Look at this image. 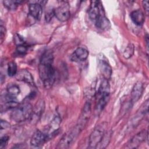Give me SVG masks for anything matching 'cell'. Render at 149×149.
I'll use <instances>...</instances> for the list:
<instances>
[{"label":"cell","instance_id":"6da1fadb","mask_svg":"<svg viewBox=\"0 0 149 149\" xmlns=\"http://www.w3.org/2000/svg\"><path fill=\"white\" fill-rule=\"evenodd\" d=\"M38 73L44 87L46 88L51 87L56 79V71L52 66V63L40 62Z\"/></svg>","mask_w":149,"mask_h":149},{"label":"cell","instance_id":"7a4b0ae2","mask_svg":"<svg viewBox=\"0 0 149 149\" xmlns=\"http://www.w3.org/2000/svg\"><path fill=\"white\" fill-rule=\"evenodd\" d=\"M33 107L29 102H23L19 104L15 108L11 113V119L16 122H21L30 119Z\"/></svg>","mask_w":149,"mask_h":149},{"label":"cell","instance_id":"3957f363","mask_svg":"<svg viewBox=\"0 0 149 149\" xmlns=\"http://www.w3.org/2000/svg\"><path fill=\"white\" fill-rule=\"evenodd\" d=\"M107 123L104 122L94 129L89 137V148H96L107 132Z\"/></svg>","mask_w":149,"mask_h":149},{"label":"cell","instance_id":"277c9868","mask_svg":"<svg viewBox=\"0 0 149 149\" xmlns=\"http://www.w3.org/2000/svg\"><path fill=\"white\" fill-rule=\"evenodd\" d=\"M81 131L77 127H74L70 131L65 134L61 139L57 148H65L69 147V145L76 139L78 135L80 133Z\"/></svg>","mask_w":149,"mask_h":149},{"label":"cell","instance_id":"5b68a950","mask_svg":"<svg viewBox=\"0 0 149 149\" xmlns=\"http://www.w3.org/2000/svg\"><path fill=\"white\" fill-rule=\"evenodd\" d=\"M98 65L103 78L109 80L111 79L112 73V68L110 66L108 59L103 54H100L98 56Z\"/></svg>","mask_w":149,"mask_h":149},{"label":"cell","instance_id":"8992f818","mask_svg":"<svg viewBox=\"0 0 149 149\" xmlns=\"http://www.w3.org/2000/svg\"><path fill=\"white\" fill-rule=\"evenodd\" d=\"M103 14H105V12L101 2L97 1H91L88 10V16L90 20L94 23L97 19Z\"/></svg>","mask_w":149,"mask_h":149},{"label":"cell","instance_id":"52a82bcc","mask_svg":"<svg viewBox=\"0 0 149 149\" xmlns=\"http://www.w3.org/2000/svg\"><path fill=\"white\" fill-rule=\"evenodd\" d=\"M91 115V104L89 101L86 102L83 107V110L79 116V120L77 124L76 125L78 126L81 130L85 127L87 125L89 118Z\"/></svg>","mask_w":149,"mask_h":149},{"label":"cell","instance_id":"ba28073f","mask_svg":"<svg viewBox=\"0 0 149 149\" xmlns=\"http://www.w3.org/2000/svg\"><path fill=\"white\" fill-rule=\"evenodd\" d=\"M55 17L61 22L67 21L70 17L69 5L67 2H64L62 4L54 9Z\"/></svg>","mask_w":149,"mask_h":149},{"label":"cell","instance_id":"9c48e42d","mask_svg":"<svg viewBox=\"0 0 149 149\" xmlns=\"http://www.w3.org/2000/svg\"><path fill=\"white\" fill-rule=\"evenodd\" d=\"M47 140L48 139L47 133L37 130L33 133L30 140V144L33 147H39L42 146Z\"/></svg>","mask_w":149,"mask_h":149},{"label":"cell","instance_id":"30bf717a","mask_svg":"<svg viewBox=\"0 0 149 149\" xmlns=\"http://www.w3.org/2000/svg\"><path fill=\"white\" fill-rule=\"evenodd\" d=\"M45 109V102L42 100H39L33 109V112L30 120L32 122H37L40 118Z\"/></svg>","mask_w":149,"mask_h":149},{"label":"cell","instance_id":"8fae6325","mask_svg":"<svg viewBox=\"0 0 149 149\" xmlns=\"http://www.w3.org/2000/svg\"><path fill=\"white\" fill-rule=\"evenodd\" d=\"M88 56V51L84 48H77L70 55V59L73 62H79L84 61Z\"/></svg>","mask_w":149,"mask_h":149},{"label":"cell","instance_id":"7c38bea8","mask_svg":"<svg viewBox=\"0 0 149 149\" xmlns=\"http://www.w3.org/2000/svg\"><path fill=\"white\" fill-rule=\"evenodd\" d=\"M61 123V118L59 116H55L49 125L48 129L46 133L48 140L52 139L58 131Z\"/></svg>","mask_w":149,"mask_h":149},{"label":"cell","instance_id":"4fadbf2b","mask_svg":"<svg viewBox=\"0 0 149 149\" xmlns=\"http://www.w3.org/2000/svg\"><path fill=\"white\" fill-rule=\"evenodd\" d=\"M143 91V84L140 81L137 82L133 87V89L131 92L130 102L132 104L136 103L141 97Z\"/></svg>","mask_w":149,"mask_h":149},{"label":"cell","instance_id":"5bb4252c","mask_svg":"<svg viewBox=\"0 0 149 149\" xmlns=\"http://www.w3.org/2000/svg\"><path fill=\"white\" fill-rule=\"evenodd\" d=\"M16 77L19 81H23L31 86H34L33 77L31 73L26 69H22L17 72L16 75Z\"/></svg>","mask_w":149,"mask_h":149},{"label":"cell","instance_id":"9a60e30c","mask_svg":"<svg viewBox=\"0 0 149 149\" xmlns=\"http://www.w3.org/2000/svg\"><path fill=\"white\" fill-rule=\"evenodd\" d=\"M29 11L30 15L34 19L40 20L42 16V6L38 2L31 3L29 5Z\"/></svg>","mask_w":149,"mask_h":149},{"label":"cell","instance_id":"2e32d148","mask_svg":"<svg viewBox=\"0 0 149 149\" xmlns=\"http://www.w3.org/2000/svg\"><path fill=\"white\" fill-rule=\"evenodd\" d=\"M148 133H146L144 130L141 131L136 134L129 141V143L127 144V147L130 148H134L137 147L146 139V137L147 136Z\"/></svg>","mask_w":149,"mask_h":149},{"label":"cell","instance_id":"e0dca14e","mask_svg":"<svg viewBox=\"0 0 149 149\" xmlns=\"http://www.w3.org/2000/svg\"><path fill=\"white\" fill-rule=\"evenodd\" d=\"M130 17L133 22L137 26L142 25L144 22V13L140 9L135 10L132 12L130 13Z\"/></svg>","mask_w":149,"mask_h":149},{"label":"cell","instance_id":"ac0fdd59","mask_svg":"<svg viewBox=\"0 0 149 149\" xmlns=\"http://www.w3.org/2000/svg\"><path fill=\"white\" fill-rule=\"evenodd\" d=\"M20 92V88L16 84H12L9 85L7 88L8 100H15V98L19 94Z\"/></svg>","mask_w":149,"mask_h":149},{"label":"cell","instance_id":"d6986e66","mask_svg":"<svg viewBox=\"0 0 149 149\" xmlns=\"http://www.w3.org/2000/svg\"><path fill=\"white\" fill-rule=\"evenodd\" d=\"M22 1L17 0H5L3 1L4 6H5L8 10H15L17 6L19 5Z\"/></svg>","mask_w":149,"mask_h":149},{"label":"cell","instance_id":"ffe728a7","mask_svg":"<svg viewBox=\"0 0 149 149\" xmlns=\"http://www.w3.org/2000/svg\"><path fill=\"white\" fill-rule=\"evenodd\" d=\"M19 104L15 100H8L3 105V106H2L1 107V112L6 111L7 110L9 109H14L15 108H16Z\"/></svg>","mask_w":149,"mask_h":149},{"label":"cell","instance_id":"44dd1931","mask_svg":"<svg viewBox=\"0 0 149 149\" xmlns=\"http://www.w3.org/2000/svg\"><path fill=\"white\" fill-rule=\"evenodd\" d=\"M111 133L110 132H106V133L105 134V135L104 136L103 138L102 139L101 142L100 143V144L98 145V146L97 147V148H105L107 146H108V144L109 142V140L111 139Z\"/></svg>","mask_w":149,"mask_h":149},{"label":"cell","instance_id":"7402d4cb","mask_svg":"<svg viewBox=\"0 0 149 149\" xmlns=\"http://www.w3.org/2000/svg\"><path fill=\"white\" fill-rule=\"evenodd\" d=\"M8 74L9 76L12 77L17 74V65L13 62H10L8 66Z\"/></svg>","mask_w":149,"mask_h":149},{"label":"cell","instance_id":"603a6c76","mask_svg":"<svg viewBox=\"0 0 149 149\" xmlns=\"http://www.w3.org/2000/svg\"><path fill=\"white\" fill-rule=\"evenodd\" d=\"M134 50V45L132 44H129L125 48L123 52V56L126 59H129L133 55Z\"/></svg>","mask_w":149,"mask_h":149},{"label":"cell","instance_id":"cb8c5ba5","mask_svg":"<svg viewBox=\"0 0 149 149\" xmlns=\"http://www.w3.org/2000/svg\"><path fill=\"white\" fill-rule=\"evenodd\" d=\"M14 40L15 44L17 45H23L25 44V42L24 41V39L22 36H20L18 34H16L14 37Z\"/></svg>","mask_w":149,"mask_h":149},{"label":"cell","instance_id":"d4e9b609","mask_svg":"<svg viewBox=\"0 0 149 149\" xmlns=\"http://www.w3.org/2000/svg\"><path fill=\"white\" fill-rule=\"evenodd\" d=\"M27 51V47L25 44L17 45L16 48V52L20 55H24Z\"/></svg>","mask_w":149,"mask_h":149},{"label":"cell","instance_id":"484cf974","mask_svg":"<svg viewBox=\"0 0 149 149\" xmlns=\"http://www.w3.org/2000/svg\"><path fill=\"white\" fill-rule=\"evenodd\" d=\"M9 136H3L1 138L0 140V148L2 149L7 145L8 140H9Z\"/></svg>","mask_w":149,"mask_h":149},{"label":"cell","instance_id":"4316f807","mask_svg":"<svg viewBox=\"0 0 149 149\" xmlns=\"http://www.w3.org/2000/svg\"><path fill=\"white\" fill-rule=\"evenodd\" d=\"M54 16H55V14H54V9H53V10H50L48 11V12L46 13V14H45V20H46L47 22H50Z\"/></svg>","mask_w":149,"mask_h":149},{"label":"cell","instance_id":"83f0119b","mask_svg":"<svg viewBox=\"0 0 149 149\" xmlns=\"http://www.w3.org/2000/svg\"><path fill=\"white\" fill-rule=\"evenodd\" d=\"M5 34H6L5 27L1 24L0 26V39H1V42H2L4 40Z\"/></svg>","mask_w":149,"mask_h":149},{"label":"cell","instance_id":"f1b7e54d","mask_svg":"<svg viewBox=\"0 0 149 149\" xmlns=\"http://www.w3.org/2000/svg\"><path fill=\"white\" fill-rule=\"evenodd\" d=\"M10 125L8 122L3 120H1V130L7 129L8 127H10Z\"/></svg>","mask_w":149,"mask_h":149},{"label":"cell","instance_id":"f546056e","mask_svg":"<svg viewBox=\"0 0 149 149\" xmlns=\"http://www.w3.org/2000/svg\"><path fill=\"white\" fill-rule=\"evenodd\" d=\"M142 3H143V6L144 10H146L147 13H148V10H149L148 9V1H143L142 2Z\"/></svg>","mask_w":149,"mask_h":149}]
</instances>
